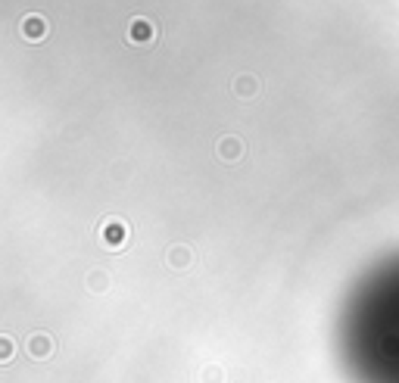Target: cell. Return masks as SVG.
<instances>
[{
    "label": "cell",
    "instance_id": "obj_1",
    "mask_svg": "<svg viewBox=\"0 0 399 383\" xmlns=\"http://www.w3.org/2000/svg\"><path fill=\"white\" fill-rule=\"evenodd\" d=\"M337 352L352 383H399V253L350 287L337 315Z\"/></svg>",
    "mask_w": 399,
    "mask_h": 383
}]
</instances>
